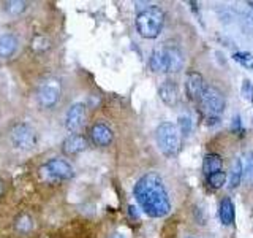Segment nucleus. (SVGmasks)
<instances>
[{"instance_id":"1a4fd4ad","label":"nucleus","mask_w":253,"mask_h":238,"mask_svg":"<svg viewBox=\"0 0 253 238\" xmlns=\"http://www.w3.org/2000/svg\"><path fill=\"white\" fill-rule=\"evenodd\" d=\"M85 121V105L83 102H76L70 105L65 115V129L71 133H76L83 129Z\"/></svg>"},{"instance_id":"ddd939ff","label":"nucleus","mask_w":253,"mask_h":238,"mask_svg":"<svg viewBox=\"0 0 253 238\" xmlns=\"http://www.w3.org/2000/svg\"><path fill=\"white\" fill-rule=\"evenodd\" d=\"M158 95H160L162 102L168 107H176L179 102V89L172 79H166L158 87Z\"/></svg>"},{"instance_id":"6e6552de","label":"nucleus","mask_w":253,"mask_h":238,"mask_svg":"<svg viewBox=\"0 0 253 238\" xmlns=\"http://www.w3.org/2000/svg\"><path fill=\"white\" fill-rule=\"evenodd\" d=\"M10 138H11L13 146L21 151H29L32 148H35L37 145V132L34 127L27 122L14 124L10 132Z\"/></svg>"},{"instance_id":"cd10ccee","label":"nucleus","mask_w":253,"mask_h":238,"mask_svg":"<svg viewBox=\"0 0 253 238\" xmlns=\"http://www.w3.org/2000/svg\"><path fill=\"white\" fill-rule=\"evenodd\" d=\"M109 238H126L122 232H114V234H111Z\"/></svg>"},{"instance_id":"b1692460","label":"nucleus","mask_w":253,"mask_h":238,"mask_svg":"<svg viewBox=\"0 0 253 238\" xmlns=\"http://www.w3.org/2000/svg\"><path fill=\"white\" fill-rule=\"evenodd\" d=\"M242 94L247 100L253 102V83L249 81V79H244L242 81Z\"/></svg>"},{"instance_id":"2eb2a0df","label":"nucleus","mask_w":253,"mask_h":238,"mask_svg":"<svg viewBox=\"0 0 253 238\" xmlns=\"http://www.w3.org/2000/svg\"><path fill=\"white\" fill-rule=\"evenodd\" d=\"M220 219L225 226H231L234 222V205L229 197H225L220 202Z\"/></svg>"},{"instance_id":"aec40b11","label":"nucleus","mask_w":253,"mask_h":238,"mask_svg":"<svg viewBox=\"0 0 253 238\" xmlns=\"http://www.w3.org/2000/svg\"><path fill=\"white\" fill-rule=\"evenodd\" d=\"M27 10V3L21 2V0H10V2L5 3V11L11 16H19Z\"/></svg>"},{"instance_id":"f03ea898","label":"nucleus","mask_w":253,"mask_h":238,"mask_svg":"<svg viewBox=\"0 0 253 238\" xmlns=\"http://www.w3.org/2000/svg\"><path fill=\"white\" fill-rule=\"evenodd\" d=\"M185 56L182 48L174 43H165L150 54L149 67L155 73H176L184 68Z\"/></svg>"},{"instance_id":"9b49d317","label":"nucleus","mask_w":253,"mask_h":238,"mask_svg":"<svg viewBox=\"0 0 253 238\" xmlns=\"http://www.w3.org/2000/svg\"><path fill=\"white\" fill-rule=\"evenodd\" d=\"M87 148V138L81 133H70L62 141V153L65 156H76Z\"/></svg>"},{"instance_id":"5701e85b","label":"nucleus","mask_w":253,"mask_h":238,"mask_svg":"<svg viewBox=\"0 0 253 238\" xmlns=\"http://www.w3.org/2000/svg\"><path fill=\"white\" fill-rule=\"evenodd\" d=\"M242 165H244V178L247 181H253V153L245 154L242 159Z\"/></svg>"},{"instance_id":"412c9836","label":"nucleus","mask_w":253,"mask_h":238,"mask_svg":"<svg viewBox=\"0 0 253 238\" xmlns=\"http://www.w3.org/2000/svg\"><path fill=\"white\" fill-rule=\"evenodd\" d=\"M206 179H208V184L212 189H220V187H223V184L226 182V173L220 170V172L209 175V177H206Z\"/></svg>"},{"instance_id":"f8f14e48","label":"nucleus","mask_w":253,"mask_h":238,"mask_svg":"<svg viewBox=\"0 0 253 238\" xmlns=\"http://www.w3.org/2000/svg\"><path fill=\"white\" fill-rule=\"evenodd\" d=\"M90 140H92V143L95 146H101V148L103 146H109L111 143H113V140H114V133L106 124L98 122V124L92 125Z\"/></svg>"},{"instance_id":"9d476101","label":"nucleus","mask_w":253,"mask_h":238,"mask_svg":"<svg viewBox=\"0 0 253 238\" xmlns=\"http://www.w3.org/2000/svg\"><path fill=\"white\" fill-rule=\"evenodd\" d=\"M204 89V78L198 71H188L185 78V92L188 100L196 102Z\"/></svg>"},{"instance_id":"bb28decb","label":"nucleus","mask_w":253,"mask_h":238,"mask_svg":"<svg viewBox=\"0 0 253 238\" xmlns=\"http://www.w3.org/2000/svg\"><path fill=\"white\" fill-rule=\"evenodd\" d=\"M241 127H242L241 118H239V116H236V118H234V122H233V130H234V132H239V130H241Z\"/></svg>"},{"instance_id":"423d86ee","label":"nucleus","mask_w":253,"mask_h":238,"mask_svg":"<svg viewBox=\"0 0 253 238\" xmlns=\"http://www.w3.org/2000/svg\"><path fill=\"white\" fill-rule=\"evenodd\" d=\"M62 94V83L57 76H46L38 84L37 99L43 108H52L59 103Z\"/></svg>"},{"instance_id":"393cba45","label":"nucleus","mask_w":253,"mask_h":238,"mask_svg":"<svg viewBox=\"0 0 253 238\" xmlns=\"http://www.w3.org/2000/svg\"><path fill=\"white\" fill-rule=\"evenodd\" d=\"M233 58H234V60L244 63V65H247V63H249L250 60H253V56L249 54V53H236V54L233 56Z\"/></svg>"},{"instance_id":"c756f323","label":"nucleus","mask_w":253,"mask_h":238,"mask_svg":"<svg viewBox=\"0 0 253 238\" xmlns=\"http://www.w3.org/2000/svg\"><path fill=\"white\" fill-rule=\"evenodd\" d=\"M249 5L252 6V10H253V2H249Z\"/></svg>"},{"instance_id":"a211bd4d","label":"nucleus","mask_w":253,"mask_h":238,"mask_svg":"<svg viewBox=\"0 0 253 238\" xmlns=\"http://www.w3.org/2000/svg\"><path fill=\"white\" fill-rule=\"evenodd\" d=\"M244 178V165H242V159L236 157L233 162V170H231V177H229V187L236 189L241 184V181Z\"/></svg>"},{"instance_id":"a878e982","label":"nucleus","mask_w":253,"mask_h":238,"mask_svg":"<svg viewBox=\"0 0 253 238\" xmlns=\"http://www.w3.org/2000/svg\"><path fill=\"white\" fill-rule=\"evenodd\" d=\"M206 122H208V125H218L220 118L218 116H206Z\"/></svg>"},{"instance_id":"f257e3e1","label":"nucleus","mask_w":253,"mask_h":238,"mask_svg":"<svg viewBox=\"0 0 253 238\" xmlns=\"http://www.w3.org/2000/svg\"><path fill=\"white\" fill-rule=\"evenodd\" d=\"M133 194L141 210L150 218H163L171 211V200L163 178L157 172H147L136 181Z\"/></svg>"},{"instance_id":"dca6fc26","label":"nucleus","mask_w":253,"mask_h":238,"mask_svg":"<svg viewBox=\"0 0 253 238\" xmlns=\"http://www.w3.org/2000/svg\"><path fill=\"white\" fill-rule=\"evenodd\" d=\"M221 167H223V161L218 154H208L203 161V173L206 177H209L212 173L220 172Z\"/></svg>"},{"instance_id":"39448f33","label":"nucleus","mask_w":253,"mask_h":238,"mask_svg":"<svg viewBox=\"0 0 253 238\" xmlns=\"http://www.w3.org/2000/svg\"><path fill=\"white\" fill-rule=\"evenodd\" d=\"M40 175H42V178L44 181L55 184V182L71 179L75 175V170H73V167L67 161H63V159H51V161H47L44 165H42Z\"/></svg>"},{"instance_id":"4468645a","label":"nucleus","mask_w":253,"mask_h":238,"mask_svg":"<svg viewBox=\"0 0 253 238\" xmlns=\"http://www.w3.org/2000/svg\"><path fill=\"white\" fill-rule=\"evenodd\" d=\"M19 42L13 34H2L0 35V58L2 59H8L18 51Z\"/></svg>"},{"instance_id":"7ed1b4c3","label":"nucleus","mask_w":253,"mask_h":238,"mask_svg":"<svg viewBox=\"0 0 253 238\" xmlns=\"http://www.w3.org/2000/svg\"><path fill=\"white\" fill-rule=\"evenodd\" d=\"M163 24L165 11L158 5H149L136 14V30L142 38H157L163 29Z\"/></svg>"},{"instance_id":"4be33fe9","label":"nucleus","mask_w":253,"mask_h":238,"mask_svg":"<svg viewBox=\"0 0 253 238\" xmlns=\"http://www.w3.org/2000/svg\"><path fill=\"white\" fill-rule=\"evenodd\" d=\"M177 129H179V132H180L182 137H188V135L192 133L193 124H192V119H190V116H180V118H179Z\"/></svg>"},{"instance_id":"c85d7f7f","label":"nucleus","mask_w":253,"mask_h":238,"mask_svg":"<svg viewBox=\"0 0 253 238\" xmlns=\"http://www.w3.org/2000/svg\"><path fill=\"white\" fill-rule=\"evenodd\" d=\"M3 192V184H2V179H0V194Z\"/></svg>"},{"instance_id":"6ab92c4d","label":"nucleus","mask_w":253,"mask_h":238,"mask_svg":"<svg viewBox=\"0 0 253 238\" xmlns=\"http://www.w3.org/2000/svg\"><path fill=\"white\" fill-rule=\"evenodd\" d=\"M30 48H32V51H35V53H44L51 48V42H49V38H46L43 35H37L32 38Z\"/></svg>"},{"instance_id":"0eeeda50","label":"nucleus","mask_w":253,"mask_h":238,"mask_svg":"<svg viewBox=\"0 0 253 238\" xmlns=\"http://www.w3.org/2000/svg\"><path fill=\"white\" fill-rule=\"evenodd\" d=\"M198 102H200L201 110L204 111L206 116H220L226 107L223 94L213 86H204Z\"/></svg>"},{"instance_id":"20e7f679","label":"nucleus","mask_w":253,"mask_h":238,"mask_svg":"<svg viewBox=\"0 0 253 238\" xmlns=\"http://www.w3.org/2000/svg\"><path fill=\"white\" fill-rule=\"evenodd\" d=\"M155 140L158 149L162 151L165 156L174 157L179 154L182 146V135L177 129L176 124L172 122H162L155 130Z\"/></svg>"},{"instance_id":"f3484780","label":"nucleus","mask_w":253,"mask_h":238,"mask_svg":"<svg viewBox=\"0 0 253 238\" xmlns=\"http://www.w3.org/2000/svg\"><path fill=\"white\" fill-rule=\"evenodd\" d=\"M34 227H35V222L27 213H21L19 216L14 219V229H16V232H19V234L27 235L34 230Z\"/></svg>"}]
</instances>
